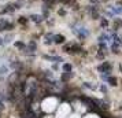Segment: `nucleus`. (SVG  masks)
Listing matches in <instances>:
<instances>
[{
	"label": "nucleus",
	"mask_w": 122,
	"mask_h": 118,
	"mask_svg": "<svg viewBox=\"0 0 122 118\" xmlns=\"http://www.w3.org/2000/svg\"><path fill=\"white\" fill-rule=\"evenodd\" d=\"M32 19H34L36 22H40V21H41V19H40V17H39V15H34V17H32Z\"/></svg>",
	"instance_id": "f257e3e1"
},
{
	"label": "nucleus",
	"mask_w": 122,
	"mask_h": 118,
	"mask_svg": "<svg viewBox=\"0 0 122 118\" xmlns=\"http://www.w3.org/2000/svg\"><path fill=\"white\" fill-rule=\"evenodd\" d=\"M1 107H3V103H1V102H0V108H1Z\"/></svg>",
	"instance_id": "7ed1b4c3"
},
{
	"label": "nucleus",
	"mask_w": 122,
	"mask_h": 118,
	"mask_svg": "<svg viewBox=\"0 0 122 118\" xmlns=\"http://www.w3.org/2000/svg\"><path fill=\"white\" fill-rule=\"evenodd\" d=\"M3 43H4V41H3V39H1V37H0V45L3 44Z\"/></svg>",
	"instance_id": "f03ea898"
}]
</instances>
